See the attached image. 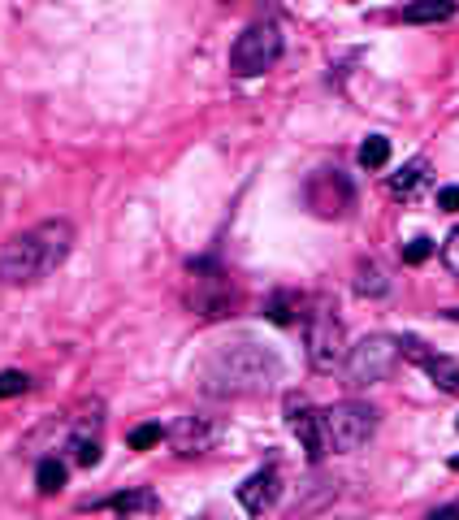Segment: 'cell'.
<instances>
[{
    "instance_id": "cell-18",
    "label": "cell",
    "mask_w": 459,
    "mask_h": 520,
    "mask_svg": "<svg viewBox=\"0 0 459 520\" xmlns=\"http://www.w3.org/2000/svg\"><path fill=\"white\" fill-rule=\"evenodd\" d=\"M35 486H39V494L65 490V464L57 460V455H44V460L35 464Z\"/></svg>"
},
{
    "instance_id": "cell-29",
    "label": "cell",
    "mask_w": 459,
    "mask_h": 520,
    "mask_svg": "<svg viewBox=\"0 0 459 520\" xmlns=\"http://www.w3.org/2000/svg\"><path fill=\"white\" fill-rule=\"evenodd\" d=\"M455 520H459V512H455Z\"/></svg>"
},
{
    "instance_id": "cell-8",
    "label": "cell",
    "mask_w": 459,
    "mask_h": 520,
    "mask_svg": "<svg viewBox=\"0 0 459 520\" xmlns=\"http://www.w3.org/2000/svg\"><path fill=\"white\" fill-rule=\"evenodd\" d=\"M304 204L312 208L317 217H347L356 208V182H351L343 169H312L308 182H304Z\"/></svg>"
},
{
    "instance_id": "cell-21",
    "label": "cell",
    "mask_w": 459,
    "mask_h": 520,
    "mask_svg": "<svg viewBox=\"0 0 459 520\" xmlns=\"http://www.w3.org/2000/svg\"><path fill=\"white\" fill-rule=\"evenodd\" d=\"M31 390V377L18 373V369H5L0 373V399H13V395H26Z\"/></svg>"
},
{
    "instance_id": "cell-17",
    "label": "cell",
    "mask_w": 459,
    "mask_h": 520,
    "mask_svg": "<svg viewBox=\"0 0 459 520\" xmlns=\"http://www.w3.org/2000/svg\"><path fill=\"white\" fill-rule=\"evenodd\" d=\"M455 5H438V0H425V5H408L399 13L403 22H412V26H429V22H451L455 18Z\"/></svg>"
},
{
    "instance_id": "cell-4",
    "label": "cell",
    "mask_w": 459,
    "mask_h": 520,
    "mask_svg": "<svg viewBox=\"0 0 459 520\" xmlns=\"http://www.w3.org/2000/svg\"><path fill=\"white\" fill-rule=\"evenodd\" d=\"M304 347H308V364L317 373H334L347 360V330L338 317V304L330 295H312L304 299Z\"/></svg>"
},
{
    "instance_id": "cell-25",
    "label": "cell",
    "mask_w": 459,
    "mask_h": 520,
    "mask_svg": "<svg viewBox=\"0 0 459 520\" xmlns=\"http://www.w3.org/2000/svg\"><path fill=\"white\" fill-rule=\"evenodd\" d=\"M438 208L442 213H459V187H442L438 191Z\"/></svg>"
},
{
    "instance_id": "cell-13",
    "label": "cell",
    "mask_w": 459,
    "mask_h": 520,
    "mask_svg": "<svg viewBox=\"0 0 459 520\" xmlns=\"http://www.w3.org/2000/svg\"><path fill=\"white\" fill-rule=\"evenodd\" d=\"M286 421H291V434L299 438V447H304L308 464H321L325 451H321V425H317V408H308L304 399H291L286 403Z\"/></svg>"
},
{
    "instance_id": "cell-19",
    "label": "cell",
    "mask_w": 459,
    "mask_h": 520,
    "mask_svg": "<svg viewBox=\"0 0 459 520\" xmlns=\"http://www.w3.org/2000/svg\"><path fill=\"white\" fill-rule=\"evenodd\" d=\"M304 308V299L299 295H291V291H278L269 299V308H265V317L273 321V325H291L295 321V312ZM299 317H304V312H299Z\"/></svg>"
},
{
    "instance_id": "cell-2",
    "label": "cell",
    "mask_w": 459,
    "mask_h": 520,
    "mask_svg": "<svg viewBox=\"0 0 459 520\" xmlns=\"http://www.w3.org/2000/svg\"><path fill=\"white\" fill-rule=\"evenodd\" d=\"M74 252V226L65 217L39 221V226L13 234L0 247V282L5 286H35L52 269H61Z\"/></svg>"
},
{
    "instance_id": "cell-7",
    "label": "cell",
    "mask_w": 459,
    "mask_h": 520,
    "mask_svg": "<svg viewBox=\"0 0 459 520\" xmlns=\"http://www.w3.org/2000/svg\"><path fill=\"white\" fill-rule=\"evenodd\" d=\"M187 282H191L187 304L200 312V317H226V312L234 308V282H230V273L221 269L213 256L191 260V265H187Z\"/></svg>"
},
{
    "instance_id": "cell-14",
    "label": "cell",
    "mask_w": 459,
    "mask_h": 520,
    "mask_svg": "<svg viewBox=\"0 0 459 520\" xmlns=\"http://www.w3.org/2000/svg\"><path fill=\"white\" fill-rule=\"evenodd\" d=\"M425 182H429V156H412V161L403 165L395 178H390V191H395L399 200H412V195L421 191Z\"/></svg>"
},
{
    "instance_id": "cell-12",
    "label": "cell",
    "mask_w": 459,
    "mask_h": 520,
    "mask_svg": "<svg viewBox=\"0 0 459 520\" xmlns=\"http://www.w3.org/2000/svg\"><path fill=\"white\" fill-rule=\"evenodd\" d=\"M165 438L174 442L178 455H204L217 442V429L208 425L204 416H178V421L165 429Z\"/></svg>"
},
{
    "instance_id": "cell-5",
    "label": "cell",
    "mask_w": 459,
    "mask_h": 520,
    "mask_svg": "<svg viewBox=\"0 0 459 520\" xmlns=\"http://www.w3.org/2000/svg\"><path fill=\"white\" fill-rule=\"evenodd\" d=\"M282 48H286V35H282L278 18H260L252 26H243L239 39L230 44V74L234 78L269 74L273 65L282 61Z\"/></svg>"
},
{
    "instance_id": "cell-15",
    "label": "cell",
    "mask_w": 459,
    "mask_h": 520,
    "mask_svg": "<svg viewBox=\"0 0 459 520\" xmlns=\"http://www.w3.org/2000/svg\"><path fill=\"white\" fill-rule=\"evenodd\" d=\"M96 507H100V512H122V516H135V512H156V494H152V490L113 494V499H100Z\"/></svg>"
},
{
    "instance_id": "cell-22",
    "label": "cell",
    "mask_w": 459,
    "mask_h": 520,
    "mask_svg": "<svg viewBox=\"0 0 459 520\" xmlns=\"http://www.w3.org/2000/svg\"><path fill=\"white\" fill-rule=\"evenodd\" d=\"M165 438V429H161V421H152V425H139L135 434H130V447L135 451H148L152 442H161Z\"/></svg>"
},
{
    "instance_id": "cell-9",
    "label": "cell",
    "mask_w": 459,
    "mask_h": 520,
    "mask_svg": "<svg viewBox=\"0 0 459 520\" xmlns=\"http://www.w3.org/2000/svg\"><path fill=\"white\" fill-rule=\"evenodd\" d=\"M399 347H403V360H412L416 369H421L438 390H447V395H459V360L442 356V351H434L429 343H421L416 334H399Z\"/></svg>"
},
{
    "instance_id": "cell-26",
    "label": "cell",
    "mask_w": 459,
    "mask_h": 520,
    "mask_svg": "<svg viewBox=\"0 0 459 520\" xmlns=\"http://www.w3.org/2000/svg\"><path fill=\"white\" fill-rule=\"evenodd\" d=\"M442 317H447V321H459V308H442Z\"/></svg>"
},
{
    "instance_id": "cell-1",
    "label": "cell",
    "mask_w": 459,
    "mask_h": 520,
    "mask_svg": "<svg viewBox=\"0 0 459 520\" xmlns=\"http://www.w3.org/2000/svg\"><path fill=\"white\" fill-rule=\"evenodd\" d=\"M282 382V356L256 338H234L204 356L200 390L213 399H256Z\"/></svg>"
},
{
    "instance_id": "cell-20",
    "label": "cell",
    "mask_w": 459,
    "mask_h": 520,
    "mask_svg": "<svg viewBox=\"0 0 459 520\" xmlns=\"http://www.w3.org/2000/svg\"><path fill=\"white\" fill-rule=\"evenodd\" d=\"M360 165L364 169H386L390 165V139L386 135H369L360 143Z\"/></svg>"
},
{
    "instance_id": "cell-10",
    "label": "cell",
    "mask_w": 459,
    "mask_h": 520,
    "mask_svg": "<svg viewBox=\"0 0 459 520\" xmlns=\"http://www.w3.org/2000/svg\"><path fill=\"white\" fill-rule=\"evenodd\" d=\"M278 494H282V477H278V468L273 464H265V468H256L239 490H234V499H239V507L247 516H265L269 507L278 503Z\"/></svg>"
},
{
    "instance_id": "cell-11",
    "label": "cell",
    "mask_w": 459,
    "mask_h": 520,
    "mask_svg": "<svg viewBox=\"0 0 459 520\" xmlns=\"http://www.w3.org/2000/svg\"><path fill=\"white\" fill-rule=\"evenodd\" d=\"M100 429H104V416H100V403H96L91 416H78L74 429H70V438H65V451H70L74 464H83V468H96L100 464V451H104Z\"/></svg>"
},
{
    "instance_id": "cell-23",
    "label": "cell",
    "mask_w": 459,
    "mask_h": 520,
    "mask_svg": "<svg viewBox=\"0 0 459 520\" xmlns=\"http://www.w3.org/2000/svg\"><path fill=\"white\" fill-rule=\"evenodd\" d=\"M429 256H434V239H425V234L403 247V260H408V265H425Z\"/></svg>"
},
{
    "instance_id": "cell-6",
    "label": "cell",
    "mask_w": 459,
    "mask_h": 520,
    "mask_svg": "<svg viewBox=\"0 0 459 520\" xmlns=\"http://www.w3.org/2000/svg\"><path fill=\"white\" fill-rule=\"evenodd\" d=\"M403 360V347H399V334H364L356 347H347V386L351 390H364V386H377L395 373V364Z\"/></svg>"
},
{
    "instance_id": "cell-28",
    "label": "cell",
    "mask_w": 459,
    "mask_h": 520,
    "mask_svg": "<svg viewBox=\"0 0 459 520\" xmlns=\"http://www.w3.org/2000/svg\"><path fill=\"white\" fill-rule=\"evenodd\" d=\"M455 429H459V421H455Z\"/></svg>"
},
{
    "instance_id": "cell-3",
    "label": "cell",
    "mask_w": 459,
    "mask_h": 520,
    "mask_svg": "<svg viewBox=\"0 0 459 520\" xmlns=\"http://www.w3.org/2000/svg\"><path fill=\"white\" fill-rule=\"evenodd\" d=\"M317 425H321V451L325 455H351L377 434L382 412H377L373 403L343 399V403H330V408H317Z\"/></svg>"
},
{
    "instance_id": "cell-27",
    "label": "cell",
    "mask_w": 459,
    "mask_h": 520,
    "mask_svg": "<svg viewBox=\"0 0 459 520\" xmlns=\"http://www.w3.org/2000/svg\"><path fill=\"white\" fill-rule=\"evenodd\" d=\"M451 468H455V473H459V455H455V460H451Z\"/></svg>"
},
{
    "instance_id": "cell-16",
    "label": "cell",
    "mask_w": 459,
    "mask_h": 520,
    "mask_svg": "<svg viewBox=\"0 0 459 520\" xmlns=\"http://www.w3.org/2000/svg\"><path fill=\"white\" fill-rule=\"evenodd\" d=\"M356 291L369 295V299H382V295L390 291V278L382 273V265H377V260H360V265H356Z\"/></svg>"
},
{
    "instance_id": "cell-24",
    "label": "cell",
    "mask_w": 459,
    "mask_h": 520,
    "mask_svg": "<svg viewBox=\"0 0 459 520\" xmlns=\"http://www.w3.org/2000/svg\"><path fill=\"white\" fill-rule=\"evenodd\" d=\"M442 265H447L455 278H459V226L447 234V243H442Z\"/></svg>"
}]
</instances>
